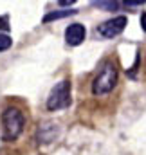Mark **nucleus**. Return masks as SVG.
<instances>
[{"label": "nucleus", "instance_id": "1", "mask_svg": "<svg viewBox=\"0 0 146 155\" xmlns=\"http://www.w3.org/2000/svg\"><path fill=\"white\" fill-rule=\"evenodd\" d=\"M117 85V65L112 60H105L99 67V72L92 81V94L101 97L110 94Z\"/></svg>", "mask_w": 146, "mask_h": 155}, {"label": "nucleus", "instance_id": "2", "mask_svg": "<svg viewBox=\"0 0 146 155\" xmlns=\"http://www.w3.org/2000/svg\"><path fill=\"white\" fill-rule=\"evenodd\" d=\"M25 126V119L24 114L15 108V107H7L2 112V139L4 141H16L20 137V134L24 132Z\"/></svg>", "mask_w": 146, "mask_h": 155}, {"label": "nucleus", "instance_id": "3", "mask_svg": "<svg viewBox=\"0 0 146 155\" xmlns=\"http://www.w3.org/2000/svg\"><path fill=\"white\" fill-rule=\"evenodd\" d=\"M71 105V83L67 79L54 85L47 97V108L49 110H61Z\"/></svg>", "mask_w": 146, "mask_h": 155}, {"label": "nucleus", "instance_id": "4", "mask_svg": "<svg viewBox=\"0 0 146 155\" xmlns=\"http://www.w3.org/2000/svg\"><path fill=\"white\" fill-rule=\"evenodd\" d=\"M126 24H128V18L121 15V16L110 18L107 22H103L101 25H98V33H99L103 38H115V36H119V35L124 31Z\"/></svg>", "mask_w": 146, "mask_h": 155}, {"label": "nucleus", "instance_id": "5", "mask_svg": "<svg viewBox=\"0 0 146 155\" xmlns=\"http://www.w3.org/2000/svg\"><path fill=\"white\" fill-rule=\"evenodd\" d=\"M87 36V29H85V25H81V24H71L67 29H65V40H67V43L69 45H79V43H83V40Z\"/></svg>", "mask_w": 146, "mask_h": 155}, {"label": "nucleus", "instance_id": "6", "mask_svg": "<svg viewBox=\"0 0 146 155\" xmlns=\"http://www.w3.org/2000/svg\"><path fill=\"white\" fill-rule=\"evenodd\" d=\"M71 15H76L74 9H63V11H52L49 15L43 16V24H49L51 20H58V18H65V16H71Z\"/></svg>", "mask_w": 146, "mask_h": 155}, {"label": "nucleus", "instance_id": "7", "mask_svg": "<svg viewBox=\"0 0 146 155\" xmlns=\"http://www.w3.org/2000/svg\"><path fill=\"white\" fill-rule=\"evenodd\" d=\"M94 5H96V7H101V9L114 11V9H117L121 4H119V2H94Z\"/></svg>", "mask_w": 146, "mask_h": 155}, {"label": "nucleus", "instance_id": "8", "mask_svg": "<svg viewBox=\"0 0 146 155\" xmlns=\"http://www.w3.org/2000/svg\"><path fill=\"white\" fill-rule=\"evenodd\" d=\"M11 45H13V40L9 38L7 35H2V33H0V52H2V51H7Z\"/></svg>", "mask_w": 146, "mask_h": 155}, {"label": "nucleus", "instance_id": "9", "mask_svg": "<svg viewBox=\"0 0 146 155\" xmlns=\"http://www.w3.org/2000/svg\"><path fill=\"white\" fill-rule=\"evenodd\" d=\"M0 29L9 31V18L7 16H0Z\"/></svg>", "mask_w": 146, "mask_h": 155}, {"label": "nucleus", "instance_id": "10", "mask_svg": "<svg viewBox=\"0 0 146 155\" xmlns=\"http://www.w3.org/2000/svg\"><path fill=\"white\" fill-rule=\"evenodd\" d=\"M141 27H143V31L146 33V13L141 15Z\"/></svg>", "mask_w": 146, "mask_h": 155}]
</instances>
